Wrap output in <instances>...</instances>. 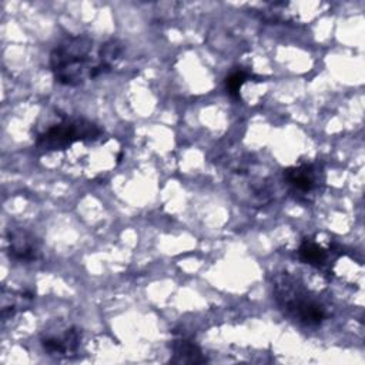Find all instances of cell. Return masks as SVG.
Returning a JSON list of instances; mask_svg holds the SVG:
<instances>
[{"label":"cell","mask_w":365,"mask_h":365,"mask_svg":"<svg viewBox=\"0 0 365 365\" xmlns=\"http://www.w3.org/2000/svg\"><path fill=\"white\" fill-rule=\"evenodd\" d=\"M93 40L77 34L63 38L50 54V67L54 80L63 86H78L107 70L93 56Z\"/></svg>","instance_id":"obj_1"},{"label":"cell","mask_w":365,"mask_h":365,"mask_svg":"<svg viewBox=\"0 0 365 365\" xmlns=\"http://www.w3.org/2000/svg\"><path fill=\"white\" fill-rule=\"evenodd\" d=\"M272 289L279 309L292 321L305 327H318L327 318V308L292 275H277Z\"/></svg>","instance_id":"obj_2"},{"label":"cell","mask_w":365,"mask_h":365,"mask_svg":"<svg viewBox=\"0 0 365 365\" xmlns=\"http://www.w3.org/2000/svg\"><path fill=\"white\" fill-rule=\"evenodd\" d=\"M101 134V128L90 120L81 117L63 118V121L50 125L38 134L36 145L43 151H60L77 141H96Z\"/></svg>","instance_id":"obj_3"},{"label":"cell","mask_w":365,"mask_h":365,"mask_svg":"<svg viewBox=\"0 0 365 365\" xmlns=\"http://www.w3.org/2000/svg\"><path fill=\"white\" fill-rule=\"evenodd\" d=\"M81 334L76 327H66L58 331H47L41 336V345L48 355L73 356L80 345Z\"/></svg>","instance_id":"obj_4"},{"label":"cell","mask_w":365,"mask_h":365,"mask_svg":"<svg viewBox=\"0 0 365 365\" xmlns=\"http://www.w3.org/2000/svg\"><path fill=\"white\" fill-rule=\"evenodd\" d=\"M7 251L10 258L21 262H31L41 257L38 240L23 228H13L7 232Z\"/></svg>","instance_id":"obj_5"},{"label":"cell","mask_w":365,"mask_h":365,"mask_svg":"<svg viewBox=\"0 0 365 365\" xmlns=\"http://www.w3.org/2000/svg\"><path fill=\"white\" fill-rule=\"evenodd\" d=\"M284 178L295 192L304 195L317 191L319 188V182L322 181L321 170L314 164L289 167L284 171Z\"/></svg>","instance_id":"obj_6"},{"label":"cell","mask_w":365,"mask_h":365,"mask_svg":"<svg viewBox=\"0 0 365 365\" xmlns=\"http://www.w3.org/2000/svg\"><path fill=\"white\" fill-rule=\"evenodd\" d=\"M171 351V361L177 364H202L207 361L200 346L187 338H178L173 341Z\"/></svg>","instance_id":"obj_7"},{"label":"cell","mask_w":365,"mask_h":365,"mask_svg":"<svg viewBox=\"0 0 365 365\" xmlns=\"http://www.w3.org/2000/svg\"><path fill=\"white\" fill-rule=\"evenodd\" d=\"M298 255H299V259L302 262H305L308 265H312L318 269H324L328 265L331 252H329L328 248L322 247L317 241H314L311 238H307L299 245Z\"/></svg>","instance_id":"obj_8"},{"label":"cell","mask_w":365,"mask_h":365,"mask_svg":"<svg viewBox=\"0 0 365 365\" xmlns=\"http://www.w3.org/2000/svg\"><path fill=\"white\" fill-rule=\"evenodd\" d=\"M34 295L27 291H10L7 294L6 289H3L1 294V317L3 319H7L17 314L19 311L27 309L33 302Z\"/></svg>","instance_id":"obj_9"},{"label":"cell","mask_w":365,"mask_h":365,"mask_svg":"<svg viewBox=\"0 0 365 365\" xmlns=\"http://www.w3.org/2000/svg\"><path fill=\"white\" fill-rule=\"evenodd\" d=\"M123 53V46L118 40H108L104 44H101L98 50V60L100 64L108 71L110 67L120 58Z\"/></svg>","instance_id":"obj_10"},{"label":"cell","mask_w":365,"mask_h":365,"mask_svg":"<svg viewBox=\"0 0 365 365\" xmlns=\"http://www.w3.org/2000/svg\"><path fill=\"white\" fill-rule=\"evenodd\" d=\"M250 74L244 70H235L232 71L227 80H225V88H227V93L231 96V97H235L238 98L240 97V91L244 86V83L248 80Z\"/></svg>","instance_id":"obj_11"}]
</instances>
